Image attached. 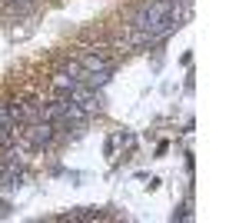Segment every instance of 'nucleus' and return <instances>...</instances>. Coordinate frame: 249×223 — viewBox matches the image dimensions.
Masks as SVG:
<instances>
[{"label": "nucleus", "mask_w": 249, "mask_h": 223, "mask_svg": "<svg viewBox=\"0 0 249 223\" xmlns=\"http://www.w3.org/2000/svg\"><path fill=\"white\" fill-rule=\"evenodd\" d=\"M67 100H70V103H77L87 117H93V113L103 110V97H100V93H96V87H90V83H77L73 90L67 93Z\"/></svg>", "instance_id": "obj_1"}, {"label": "nucleus", "mask_w": 249, "mask_h": 223, "mask_svg": "<svg viewBox=\"0 0 249 223\" xmlns=\"http://www.w3.org/2000/svg\"><path fill=\"white\" fill-rule=\"evenodd\" d=\"M20 137L27 140V147L40 150V147H47V143H53V137H57V127H53L50 120H34L27 130H20Z\"/></svg>", "instance_id": "obj_2"}, {"label": "nucleus", "mask_w": 249, "mask_h": 223, "mask_svg": "<svg viewBox=\"0 0 249 223\" xmlns=\"http://www.w3.org/2000/svg\"><path fill=\"white\" fill-rule=\"evenodd\" d=\"M87 74H100V70H110V63L103 60L100 54H90V57H83V63H80Z\"/></svg>", "instance_id": "obj_3"}]
</instances>
